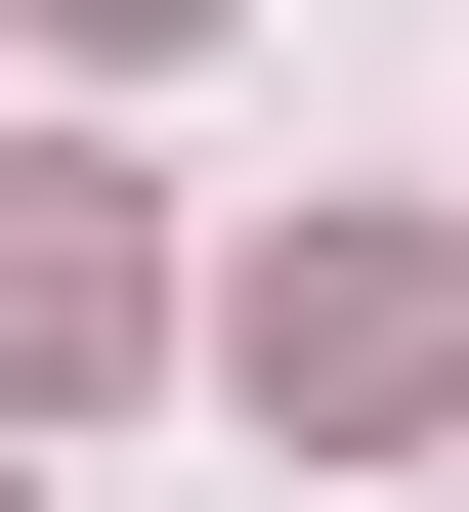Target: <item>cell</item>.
<instances>
[{
  "label": "cell",
  "instance_id": "cell-1",
  "mask_svg": "<svg viewBox=\"0 0 469 512\" xmlns=\"http://www.w3.org/2000/svg\"><path fill=\"white\" fill-rule=\"evenodd\" d=\"M256 384H299V427H427L469 299H427V256H256Z\"/></svg>",
  "mask_w": 469,
  "mask_h": 512
},
{
  "label": "cell",
  "instance_id": "cell-2",
  "mask_svg": "<svg viewBox=\"0 0 469 512\" xmlns=\"http://www.w3.org/2000/svg\"><path fill=\"white\" fill-rule=\"evenodd\" d=\"M0 384H128V214L86 171H0Z\"/></svg>",
  "mask_w": 469,
  "mask_h": 512
}]
</instances>
